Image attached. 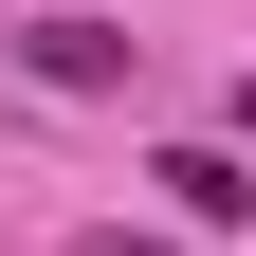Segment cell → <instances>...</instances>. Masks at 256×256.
Wrapping results in <instances>:
<instances>
[{
  "label": "cell",
  "mask_w": 256,
  "mask_h": 256,
  "mask_svg": "<svg viewBox=\"0 0 256 256\" xmlns=\"http://www.w3.org/2000/svg\"><path fill=\"white\" fill-rule=\"evenodd\" d=\"M18 55H37V92H128V74H146V37H110V18H74V0H55Z\"/></svg>",
  "instance_id": "obj_1"
},
{
  "label": "cell",
  "mask_w": 256,
  "mask_h": 256,
  "mask_svg": "<svg viewBox=\"0 0 256 256\" xmlns=\"http://www.w3.org/2000/svg\"><path fill=\"white\" fill-rule=\"evenodd\" d=\"M146 183H165V202L202 220V238H238V220H256V183H238V146H165Z\"/></svg>",
  "instance_id": "obj_2"
},
{
  "label": "cell",
  "mask_w": 256,
  "mask_h": 256,
  "mask_svg": "<svg viewBox=\"0 0 256 256\" xmlns=\"http://www.w3.org/2000/svg\"><path fill=\"white\" fill-rule=\"evenodd\" d=\"M74 256H165V238H128V220H110V238H74Z\"/></svg>",
  "instance_id": "obj_3"
}]
</instances>
